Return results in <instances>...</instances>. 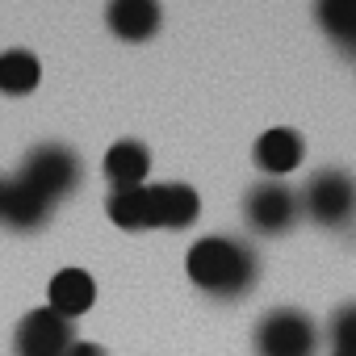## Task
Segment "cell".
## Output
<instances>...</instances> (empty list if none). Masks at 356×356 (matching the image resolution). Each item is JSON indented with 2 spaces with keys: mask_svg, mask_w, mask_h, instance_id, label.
<instances>
[{
  "mask_svg": "<svg viewBox=\"0 0 356 356\" xmlns=\"http://www.w3.org/2000/svg\"><path fill=\"white\" fill-rule=\"evenodd\" d=\"M185 273L197 289H206L210 298H243L256 277H260V260L248 243L227 239V235H206L189 248L185 256Z\"/></svg>",
  "mask_w": 356,
  "mask_h": 356,
  "instance_id": "6da1fadb",
  "label": "cell"
},
{
  "mask_svg": "<svg viewBox=\"0 0 356 356\" xmlns=\"http://www.w3.org/2000/svg\"><path fill=\"white\" fill-rule=\"evenodd\" d=\"M298 206L310 222L318 227H348L356 218V181L343 172V168H323L314 172L306 189L298 193Z\"/></svg>",
  "mask_w": 356,
  "mask_h": 356,
  "instance_id": "7a4b0ae2",
  "label": "cell"
},
{
  "mask_svg": "<svg viewBox=\"0 0 356 356\" xmlns=\"http://www.w3.org/2000/svg\"><path fill=\"white\" fill-rule=\"evenodd\" d=\"M80 172H84V168H80V155H76L72 147H63V143H38V147L26 155L17 181L30 185L38 197H47V202L55 206L59 197H67V193L80 189Z\"/></svg>",
  "mask_w": 356,
  "mask_h": 356,
  "instance_id": "3957f363",
  "label": "cell"
},
{
  "mask_svg": "<svg viewBox=\"0 0 356 356\" xmlns=\"http://www.w3.org/2000/svg\"><path fill=\"white\" fill-rule=\"evenodd\" d=\"M252 343H256V356H314L318 352V327L306 310L281 306L256 323Z\"/></svg>",
  "mask_w": 356,
  "mask_h": 356,
  "instance_id": "277c9868",
  "label": "cell"
},
{
  "mask_svg": "<svg viewBox=\"0 0 356 356\" xmlns=\"http://www.w3.org/2000/svg\"><path fill=\"white\" fill-rule=\"evenodd\" d=\"M298 214H302L298 193L285 181H260V185L248 189L243 218H248L252 231H260V235H285L298 222Z\"/></svg>",
  "mask_w": 356,
  "mask_h": 356,
  "instance_id": "5b68a950",
  "label": "cell"
},
{
  "mask_svg": "<svg viewBox=\"0 0 356 356\" xmlns=\"http://www.w3.org/2000/svg\"><path fill=\"white\" fill-rule=\"evenodd\" d=\"M76 343L72 323L59 318L55 310H30L17 331H13V356H67V348Z\"/></svg>",
  "mask_w": 356,
  "mask_h": 356,
  "instance_id": "8992f818",
  "label": "cell"
},
{
  "mask_svg": "<svg viewBox=\"0 0 356 356\" xmlns=\"http://www.w3.org/2000/svg\"><path fill=\"white\" fill-rule=\"evenodd\" d=\"M256 168L268 176V181H281V176H289V172H298L302 168V159H306V143H302V134L298 130H289V126H273V130H264L260 138H256Z\"/></svg>",
  "mask_w": 356,
  "mask_h": 356,
  "instance_id": "52a82bcc",
  "label": "cell"
},
{
  "mask_svg": "<svg viewBox=\"0 0 356 356\" xmlns=\"http://www.w3.org/2000/svg\"><path fill=\"white\" fill-rule=\"evenodd\" d=\"M97 302V285L84 268H63L51 277V289H47V310H55L59 318L76 323L80 314H88Z\"/></svg>",
  "mask_w": 356,
  "mask_h": 356,
  "instance_id": "ba28073f",
  "label": "cell"
},
{
  "mask_svg": "<svg viewBox=\"0 0 356 356\" xmlns=\"http://www.w3.org/2000/svg\"><path fill=\"white\" fill-rule=\"evenodd\" d=\"M101 168H105V181L113 185V193L143 189L147 185V172H151V151L138 138H122V143H113L105 151V163Z\"/></svg>",
  "mask_w": 356,
  "mask_h": 356,
  "instance_id": "9c48e42d",
  "label": "cell"
},
{
  "mask_svg": "<svg viewBox=\"0 0 356 356\" xmlns=\"http://www.w3.org/2000/svg\"><path fill=\"white\" fill-rule=\"evenodd\" d=\"M47 218H51L47 197H38L30 185L17 181V176L5 181V189H0V222L9 231H38V227H47Z\"/></svg>",
  "mask_w": 356,
  "mask_h": 356,
  "instance_id": "30bf717a",
  "label": "cell"
},
{
  "mask_svg": "<svg viewBox=\"0 0 356 356\" xmlns=\"http://www.w3.org/2000/svg\"><path fill=\"white\" fill-rule=\"evenodd\" d=\"M105 26L122 42H147L159 30V5H151V0H118L105 13Z\"/></svg>",
  "mask_w": 356,
  "mask_h": 356,
  "instance_id": "8fae6325",
  "label": "cell"
},
{
  "mask_svg": "<svg viewBox=\"0 0 356 356\" xmlns=\"http://www.w3.org/2000/svg\"><path fill=\"white\" fill-rule=\"evenodd\" d=\"M155 193V210H159V227L163 231H185L197 222L202 214V197L193 185H181V181H168V185H151Z\"/></svg>",
  "mask_w": 356,
  "mask_h": 356,
  "instance_id": "7c38bea8",
  "label": "cell"
},
{
  "mask_svg": "<svg viewBox=\"0 0 356 356\" xmlns=\"http://www.w3.org/2000/svg\"><path fill=\"white\" fill-rule=\"evenodd\" d=\"M105 210H109V222L122 227V231H151V227H159V210H155V193H151V185L109 193Z\"/></svg>",
  "mask_w": 356,
  "mask_h": 356,
  "instance_id": "4fadbf2b",
  "label": "cell"
},
{
  "mask_svg": "<svg viewBox=\"0 0 356 356\" xmlns=\"http://www.w3.org/2000/svg\"><path fill=\"white\" fill-rule=\"evenodd\" d=\"M42 80V63L30 51H5L0 55V92L5 97H30Z\"/></svg>",
  "mask_w": 356,
  "mask_h": 356,
  "instance_id": "5bb4252c",
  "label": "cell"
},
{
  "mask_svg": "<svg viewBox=\"0 0 356 356\" xmlns=\"http://www.w3.org/2000/svg\"><path fill=\"white\" fill-rule=\"evenodd\" d=\"M314 17L339 51L356 55V0H323L314 9Z\"/></svg>",
  "mask_w": 356,
  "mask_h": 356,
  "instance_id": "9a60e30c",
  "label": "cell"
},
{
  "mask_svg": "<svg viewBox=\"0 0 356 356\" xmlns=\"http://www.w3.org/2000/svg\"><path fill=\"white\" fill-rule=\"evenodd\" d=\"M331 348L335 352H356V302H343L331 314Z\"/></svg>",
  "mask_w": 356,
  "mask_h": 356,
  "instance_id": "2e32d148",
  "label": "cell"
},
{
  "mask_svg": "<svg viewBox=\"0 0 356 356\" xmlns=\"http://www.w3.org/2000/svg\"><path fill=\"white\" fill-rule=\"evenodd\" d=\"M67 356H105V348H101V343H88V339H76V343L67 348Z\"/></svg>",
  "mask_w": 356,
  "mask_h": 356,
  "instance_id": "e0dca14e",
  "label": "cell"
},
{
  "mask_svg": "<svg viewBox=\"0 0 356 356\" xmlns=\"http://www.w3.org/2000/svg\"><path fill=\"white\" fill-rule=\"evenodd\" d=\"M331 356H356V352H331Z\"/></svg>",
  "mask_w": 356,
  "mask_h": 356,
  "instance_id": "ac0fdd59",
  "label": "cell"
},
{
  "mask_svg": "<svg viewBox=\"0 0 356 356\" xmlns=\"http://www.w3.org/2000/svg\"><path fill=\"white\" fill-rule=\"evenodd\" d=\"M0 189H5V181H0Z\"/></svg>",
  "mask_w": 356,
  "mask_h": 356,
  "instance_id": "d6986e66",
  "label": "cell"
}]
</instances>
